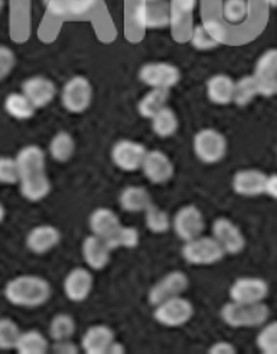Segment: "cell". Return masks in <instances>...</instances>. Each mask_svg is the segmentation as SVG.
Returning a JSON list of instances; mask_svg holds the SVG:
<instances>
[{"label": "cell", "instance_id": "obj_1", "mask_svg": "<svg viewBox=\"0 0 277 354\" xmlns=\"http://www.w3.org/2000/svg\"><path fill=\"white\" fill-rule=\"evenodd\" d=\"M49 282L39 275H19L5 286V297L16 307H41L51 298Z\"/></svg>", "mask_w": 277, "mask_h": 354}, {"label": "cell", "instance_id": "obj_2", "mask_svg": "<svg viewBox=\"0 0 277 354\" xmlns=\"http://www.w3.org/2000/svg\"><path fill=\"white\" fill-rule=\"evenodd\" d=\"M221 320L233 328H254L267 323L270 310L265 303H230L224 304L221 311Z\"/></svg>", "mask_w": 277, "mask_h": 354}, {"label": "cell", "instance_id": "obj_3", "mask_svg": "<svg viewBox=\"0 0 277 354\" xmlns=\"http://www.w3.org/2000/svg\"><path fill=\"white\" fill-rule=\"evenodd\" d=\"M225 255L222 246L214 236H198L186 241L182 246V258L190 265H214L220 262Z\"/></svg>", "mask_w": 277, "mask_h": 354}, {"label": "cell", "instance_id": "obj_4", "mask_svg": "<svg viewBox=\"0 0 277 354\" xmlns=\"http://www.w3.org/2000/svg\"><path fill=\"white\" fill-rule=\"evenodd\" d=\"M94 90L89 78L75 75L69 78L61 91V102L64 109L73 114H81L90 109Z\"/></svg>", "mask_w": 277, "mask_h": 354}, {"label": "cell", "instance_id": "obj_5", "mask_svg": "<svg viewBox=\"0 0 277 354\" xmlns=\"http://www.w3.org/2000/svg\"><path fill=\"white\" fill-rule=\"evenodd\" d=\"M195 308L189 299L184 297H172L154 306L153 318L161 326L177 328L185 326L194 317Z\"/></svg>", "mask_w": 277, "mask_h": 354}, {"label": "cell", "instance_id": "obj_6", "mask_svg": "<svg viewBox=\"0 0 277 354\" xmlns=\"http://www.w3.org/2000/svg\"><path fill=\"white\" fill-rule=\"evenodd\" d=\"M194 153L205 165L220 163L227 154V138L215 129H202L194 136Z\"/></svg>", "mask_w": 277, "mask_h": 354}, {"label": "cell", "instance_id": "obj_7", "mask_svg": "<svg viewBox=\"0 0 277 354\" xmlns=\"http://www.w3.org/2000/svg\"><path fill=\"white\" fill-rule=\"evenodd\" d=\"M138 80L150 88L170 90L181 81V71L169 62H148L138 69Z\"/></svg>", "mask_w": 277, "mask_h": 354}, {"label": "cell", "instance_id": "obj_8", "mask_svg": "<svg viewBox=\"0 0 277 354\" xmlns=\"http://www.w3.org/2000/svg\"><path fill=\"white\" fill-rule=\"evenodd\" d=\"M172 227L173 232L184 242L201 236L205 229L202 212L195 205L182 206L172 219Z\"/></svg>", "mask_w": 277, "mask_h": 354}, {"label": "cell", "instance_id": "obj_9", "mask_svg": "<svg viewBox=\"0 0 277 354\" xmlns=\"http://www.w3.org/2000/svg\"><path fill=\"white\" fill-rule=\"evenodd\" d=\"M148 149L138 141L121 138L111 149V160L116 167L123 171H136L142 169Z\"/></svg>", "mask_w": 277, "mask_h": 354}, {"label": "cell", "instance_id": "obj_10", "mask_svg": "<svg viewBox=\"0 0 277 354\" xmlns=\"http://www.w3.org/2000/svg\"><path fill=\"white\" fill-rule=\"evenodd\" d=\"M134 24L142 29H161L170 26V2L161 0L154 3L138 2L133 12Z\"/></svg>", "mask_w": 277, "mask_h": 354}, {"label": "cell", "instance_id": "obj_11", "mask_svg": "<svg viewBox=\"0 0 277 354\" xmlns=\"http://www.w3.org/2000/svg\"><path fill=\"white\" fill-rule=\"evenodd\" d=\"M267 281L258 277L237 278L230 287V299L235 303H265L269 295Z\"/></svg>", "mask_w": 277, "mask_h": 354}, {"label": "cell", "instance_id": "obj_12", "mask_svg": "<svg viewBox=\"0 0 277 354\" xmlns=\"http://www.w3.org/2000/svg\"><path fill=\"white\" fill-rule=\"evenodd\" d=\"M258 84L260 97L277 94V48L263 52L256 62L254 74Z\"/></svg>", "mask_w": 277, "mask_h": 354}, {"label": "cell", "instance_id": "obj_13", "mask_svg": "<svg viewBox=\"0 0 277 354\" xmlns=\"http://www.w3.org/2000/svg\"><path fill=\"white\" fill-rule=\"evenodd\" d=\"M213 236L222 246L225 254L238 255L244 251L246 238L242 235L241 229L229 218H217L213 222Z\"/></svg>", "mask_w": 277, "mask_h": 354}, {"label": "cell", "instance_id": "obj_14", "mask_svg": "<svg viewBox=\"0 0 277 354\" xmlns=\"http://www.w3.org/2000/svg\"><path fill=\"white\" fill-rule=\"evenodd\" d=\"M189 281L185 272L182 271H172L166 274L161 281L150 288L148 294V299L150 306H158L162 301L169 299L172 297H179L186 291Z\"/></svg>", "mask_w": 277, "mask_h": 354}, {"label": "cell", "instance_id": "obj_15", "mask_svg": "<svg viewBox=\"0 0 277 354\" xmlns=\"http://www.w3.org/2000/svg\"><path fill=\"white\" fill-rule=\"evenodd\" d=\"M142 171L150 183L165 185L175 174V166H173L169 156L162 150H148Z\"/></svg>", "mask_w": 277, "mask_h": 354}, {"label": "cell", "instance_id": "obj_16", "mask_svg": "<svg viewBox=\"0 0 277 354\" xmlns=\"http://www.w3.org/2000/svg\"><path fill=\"white\" fill-rule=\"evenodd\" d=\"M189 41L198 50H211L227 44V33L217 21H205L193 28Z\"/></svg>", "mask_w": 277, "mask_h": 354}, {"label": "cell", "instance_id": "obj_17", "mask_svg": "<svg viewBox=\"0 0 277 354\" xmlns=\"http://www.w3.org/2000/svg\"><path fill=\"white\" fill-rule=\"evenodd\" d=\"M94 288V278L90 270L78 267L69 271L64 279V294L73 303H82Z\"/></svg>", "mask_w": 277, "mask_h": 354}, {"label": "cell", "instance_id": "obj_18", "mask_svg": "<svg viewBox=\"0 0 277 354\" xmlns=\"http://www.w3.org/2000/svg\"><path fill=\"white\" fill-rule=\"evenodd\" d=\"M267 174L258 169L238 170L233 176L231 187L233 190L244 198H257L265 194Z\"/></svg>", "mask_w": 277, "mask_h": 354}, {"label": "cell", "instance_id": "obj_19", "mask_svg": "<svg viewBox=\"0 0 277 354\" xmlns=\"http://www.w3.org/2000/svg\"><path fill=\"white\" fill-rule=\"evenodd\" d=\"M15 158L17 167H19L21 180L46 174V156L39 146H25L19 150Z\"/></svg>", "mask_w": 277, "mask_h": 354}, {"label": "cell", "instance_id": "obj_20", "mask_svg": "<svg viewBox=\"0 0 277 354\" xmlns=\"http://www.w3.org/2000/svg\"><path fill=\"white\" fill-rule=\"evenodd\" d=\"M22 93L30 100L35 107L44 109L54 101L58 91L54 81L42 75H35L24 81Z\"/></svg>", "mask_w": 277, "mask_h": 354}, {"label": "cell", "instance_id": "obj_21", "mask_svg": "<svg viewBox=\"0 0 277 354\" xmlns=\"http://www.w3.org/2000/svg\"><path fill=\"white\" fill-rule=\"evenodd\" d=\"M61 242L60 229L52 225H38L32 227L26 236V248L37 255H44Z\"/></svg>", "mask_w": 277, "mask_h": 354}, {"label": "cell", "instance_id": "obj_22", "mask_svg": "<svg viewBox=\"0 0 277 354\" xmlns=\"http://www.w3.org/2000/svg\"><path fill=\"white\" fill-rule=\"evenodd\" d=\"M111 250L102 238L97 235L87 236L81 245V254L84 262L89 265V268L93 271H101L110 262Z\"/></svg>", "mask_w": 277, "mask_h": 354}, {"label": "cell", "instance_id": "obj_23", "mask_svg": "<svg viewBox=\"0 0 277 354\" xmlns=\"http://www.w3.org/2000/svg\"><path fill=\"white\" fill-rule=\"evenodd\" d=\"M114 331L104 324H96L87 328L81 339V348L87 354H107L114 343Z\"/></svg>", "mask_w": 277, "mask_h": 354}, {"label": "cell", "instance_id": "obj_24", "mask_svg": "<svg viewBox=\"0 0 277 354\" xmlns=\"http://www.w3.org/2000/svg\"><path fill=\"white\" fill-rule=\"evenodd\" d=\"M235 81L227 74H215L206 81V95L215 105H229L234 102Z\"/></svg>", "mask_w": 277, "mask_h": 354}, {"label": "cell", "instance_id": "obj_25", "mask_svg": "<svg viewBox=\"0 0 277 354\" xmlns=\"http://www.w3.org/2000/svg\"><path fill=\"white\" fill-rule=\"evenodd\" d=\"M152 196L146 187L142 186H127L121 190L118 196V205L129 214H138L145 212L152 205Z\"/></svg>", "mask_w": 277, "mask_h": 354}, {"label": "cell", "instance_id": "obj_26", "mask_svg": "<svg viewBox=\"0 0 277 354\" xmlns=\"http://www.w3.org/2000/svg\"><path fill=\"white\" fill-rule=\"evenodd\" d=\"M89 225L93 235L106 239L121 223L114 210L109 207H97L96 210L91 212Z\"/></svg>", "mask_w": 277, "mask_h": 354}, {"label": "cell", "instance_id": "obj_27", "mask_svg": "<svg viewBox=\"0 0 277 354\" xmlns=\"http://www.w3.org/2000/svg\"><path fill=\"white\" fill-rule=\"evenodd\" d=\"M15 350L19 354H45L49 343L39 330H28L21 333Z\"/></svg>", "mask_w": 277, "mask_h": 354}, {"label": "cell", "instance_id": "obj_28", "mask_svg": "<svg viewBox=\"0 0 277 354\" xmlns=\"http://www.w3.org/2000/svg\"><path fill=\"white\" fill-rule=\"evenodd\" d=\"M170 90H162V88H150V91L143 95V98L137 104V111L143 118L150 120L156 113L166 107Z\"/></svg>", "mask_w": 277, "mask_h": 354}, {"label": "cell", "instance_id": "obj_29", "mask_svg": "<svg viewBox=\"0 0 277 354\" xmlns=\"http://www.w3.org/2000/svg\"><path fill=\"white\" fill-rule=\"evenodd\" d=\"M150 124L152 131L161 138L172 137L178 131L179 127V121L175 111L168 107V105L150 118Z\"/></svg>", "mask_w": 277, "mask_h": 354}, {"label": "cell", "instance_id": "obj_30", "mask_svg": "<svg viewBox=\"0 0 277 354\" xmlns=\"http://www.w3.org/2000/svg\"><path fill=\"white\" fill-rule=\"evenodd\" d=\"M5 111L15 120H29L35 115L37 107L24 93H12L5 98Z\"/></svg>", "mask_w": 277, "mask_h": 354}, {"label": "cell", "instance_id": "obj_31", "mask_svg": "<svg viewBox=\"0 0 277 354\" xmlns=\"http://www.w3.org/2000/svg\"><path fill=\"white\" fill-rule=\"evenodd\" d=\"M22 196L29 202H41L51 192V182L48 174L30 177L19 182Z\"/></svg>", "mask_w": 277, "mask_h": 354}, {"label": "cell", "instance_id": "obj_32", "mask_svg": "<svg viewBox=\"0 0 277 354\" xmlns=\"http://www.w3.org/2000/svg\"><path fill=\"white\" fill-rule=\"evenodd\" d=\"M75 141L68 131H58L49 143V154L58 163H65L74 156Z\"/></svg>", "mask_w": 277, "mask_h": 354}, {"label": "cell", "instance_id": "obj_33", "mask_svg": "<svg viewBox=\"0 0 277 354\" xmlns=\"http://www.w3.org/2000/svg\"><path fill=\"white\" fill-rule=\"evenodd\" d=\"M198 0H170V26L182 32L184 26L190 24Z\"/></svg>", "mask_w": 277, "mask_h": 354}, {"label": "cell", "instance_id": "obj_34", "mask_svg": "<svg viewBox=\"0 0 277 354\" xmlns=\"http://www.w3.org/2000/svg\"><path fill=\"white\" fill-rule=\"evenodd\" d=\"M104 241H106V243L109 245L111 251L118 250V248L133 250V248L138 246V242H141V234H138V231L134 226L120 225L116 231Z\"/></svg>", "mask_w": 277, "mask_h": 354}, {"label": "cell", "instance_id": "obj_35", "mask_svg": "<svg viewBox=\"0 0 277 354\" xmlns=\"http://www.w3.org/2000/svg\"><path fill=\"white\" fill-rule=\"evenodd\" d=\"M75 320L73 315L60 313L54 318H52L49 323V337L54 342H62V340H69L73 339V335L75 334Z\"/></svg>", "mask_w": 277, "mask_h": 354}, {"label": "cell", "instance_id": "obj_36", "mask_svg": "<svg viewBox=\"0 0 277 354\" xmlns=\"http://www.w3.org/2000/svg\"><path fill=\"white\" fill-rule=\"evenodd\" d=\"M145 214V223L149 231L154 235H162L169 232L172 227V219L168 215V212L156 206L154 203L149 205V207L143 212Z\"/></svg>", "mask_w": 277, "mask_h": 354}, {"label": "cell", "instance_id": "obj_37", "mask_svg": "<svg viewBox=\"0 0 277 354\" xmlns=\"http://www.w3.org/2000/svg\"><path fill=\"white\" fill-rule=\"evenodd\" d=\"M258 95L260 90L254 75H246L235 81L234 104H237L238 107H246V105H249Z\"/></svg>", "mask_w": 277, "mask_h": 354}, {"label": "cell", "instance_id": "obj_38", "mask_svg": "<svg viewBox=\"0 0 277 354\" xmlns=\"http://www.w3.org/2000/svg\"><path fill=\"white\" fill-rule=\"evenodd\" d=\"M250 13L249 0H225L222 5V17L229 24H241Z\"/></svg>", "mask_w": 277, "mask_h": 354}, {"label": "cell", "instance_id": "obj_39", "mask_svg": "<svg viewBox=\"0 0 277 354\" xmlns=\"http://www.w3.org/2000/svg\"><path fill=\"white\" fill-rule=\"evenodd\" d=\"M256 346L265 354H277V320L263 326L257 334Z\"/></svg>", "mask_w": 277, "mask_h": 354}, {"label": "cell", "instance_id": "obj_40", "mask_svg": "<svg viewBox=\"0 0 277 354\" xmlns=\"http://www.w3.org/2000/svg\"><path fill=\"white\" fill-rule=\"evenodd\" d=\"M21 330L12 318H0V350H12L16 347Z\"/></svg>", "mask_w": 277, "mask_h": 354}, {"label": "cell", "instance_id": "obj_41", "mask_svg": "<svg viewBox=\"0 0 277 354\" xmlns=\"http://www.w3.org/2000/svg\"><path fill=\"white\" fill-rule=\"evenodd\" d=\"M19 180L21 176L16 158L8 156L0 157V185H17Z\"/></svg>", "mask_w": 277, "mask_h": 354}, {"label": "cell", "instance_id": "obj_42", "mask_svg": "<svg viewBox=\"0 0 277 354\" xmlns=\"http://www.w3.org/2000/svg\"><path fill=\"white\" fill-rule=\"evenodd\" d=\"M97 0H60L61 17L81 16L93 10Z\"/></svg>", "mask_w": 277, "mask_h": 354}, {"label": "cell", "instance_id": "obj_43", "mask_svg": "<svg viewBox=\"0 0 277 354\" xmlns=\"http://www.w3.org/2000/svg\"><path fill=\"white\" fill-rule=\"evenodd\" d=\"M16 64V55L15 52L6 46L0 45V81H3L10 75V73Z\"/></svg>", "mask_w": 277, "mask_h": 354}, {"label": "cell", "instance_id": "obj_44", "mask_svg": "<svg viewBox=\"0 0 277 354\" xmlns=\"http://www.w3.org/2000/svg\"><path fill=\"white\" fill-rule=\"evenodd\" d=\"M52 351L58 353V354H77L80 348L69 340H62V342H55L54 346H52Z\"/></svg>", "mask_w": 277, "mask_h": 354}, {"label": "cell", "instance_id": "obj_45", "mask_svg": "<svg viewBox=\"0 0 277 354\" xmlns=\"http://www.w3.org/2000/svg\"><path fill=\"white\" fill-rule=\"evenodd\" d=\"M208 353H210V354H235V353H237V348L234 347L233 343L222 340V342L214 343V344L210 347V350H208Z\"/></svg>", "mask_w": 277, "mask_h": 354}, {"label": "cell", "instance_id": "obj_46", "mask_svg": "<svg viewBox=\"0 0 277 354\" xmlns=\"http://www.w3.org/2000/svg\"><path fill=\"white\" fill-rule=\"evenodd\" d=\"M265 193L271 199L277 201V173L274 174H267V180H266V190Z\"/></svg>", "mask_w": 277, "mask_h": 354}, {"label": "cell", "instance_id": "obj_47", "mask_svg": "<svg viewBox=\"0 0 277 354\" xmlns=\"http://www.w3.org/2000/svg\"><path fill=\"white\" fill-rule=\"evenodd\" d=\"M125 353H126L125 346L114 340V343L110 346V348H109V353H107V354H125Z\"/></svg>", "mask_w": 277, "mask_h": 354}, {"label": "cell", "instance_id": "obj_48", "mask_svg": "<svg viewBox=\"0 0 277 354\" xmlns=\"http://www.w3.org/2000/svg\"><path fill=\"white\" fill-rule=\"evenodd\" d=\"M5 216H6V210H5V206H3L2 203H0V223L3 222Z\"/></svg>", "mask_w": 277, "mask_h": 354}, {"label": "cell", "instance_id": "obj_49", "mask_svg": "<svg viewBox=\"0 0 277 354\" xmlns=\"http://www.w3.org/2000/svg\"><path fill=\"white\" fill-rule=\"evenodd\" d=\"M265 2H266L269 6L277 9V0H265Z\"/></svg>", "mask_w": 277, "mask_h": 354}, {"label": "cell", "instance_id": "obj_50", "mask_svg": "<svg viewBox=\"0 0 277 354\" xmlns=\"http://www.w3.org/2000/svg\"><path fill=\"white\" fill-rule=\"evenodd\" d=\"M141 3H154V2H161V0H138Z\"/></svg>", "mask_w": 277, "mask_h": 354}, {"label": "cell", "instance_id": "obj_51", "mask_svg": "<svg viewBox=\"0 0 277 354\" xmlns=\"http://www.w3.org/2000/svg\"><path fill=\"white\" fill-rule=\"evenodd\" d=\"M3 6H5V0H0V13H2Z\"/></svg>", "mask_w": 277, "mask_h": 354}, {"label": "cell", "instance_id": "obj_52", "mask_svg": "<svg viewBox=\"0 0 277 354\" xmlns=\"http://www.w3.org/2000/svg\"><path fill=\"white\" fill-rule=\"evenodd\" d=\"M276 149H277V147H276Z\"/></svg>", "mask_w": 277, "mask_h": 354}]
</instances>
